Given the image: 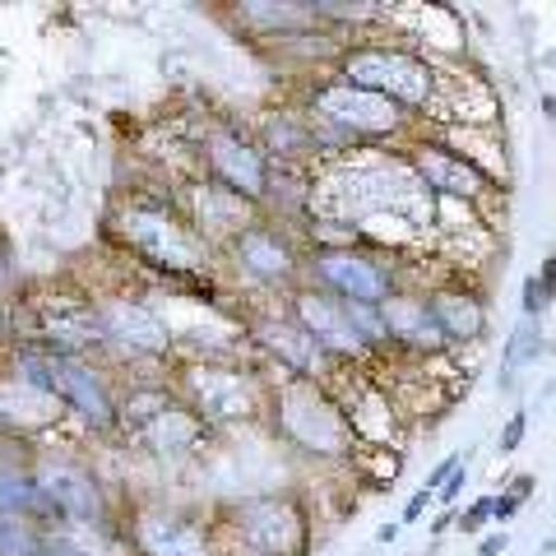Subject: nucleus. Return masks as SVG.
<instances>
[{
  "instance_id": "nucleus-1",
  "label": "nucleus",
  "mask_w": 556,
  "mask_h": 556,
  "mask_svg": "<svg viewBox=\"0 0 556 556\" xmlns=\"http://www.w3.org/2000/svg\"><path fill=\"white\" fill-rule=\"evenodd\" d=\"M265 417H269V431L278 441L316 464H353V455H357L353 422H348L339 394L320 386V380L278 371V380H269Z\"/></svg>"
},
{
  "instance_id": "nucleus-2",
  "label": "nucleus",
  "mask_w": 556,
  "mask_h": 556,
  "mask_svg": "<svg viewBox=\"0 0 556 556\" xmlns=\"http://www.w3.org/2000/svg\"><path fill=\"white\" fill-rule=\"evenodd\" d=\"M112 232L121 237V247H126L139 265L159 269L163 278H172V283H186V278L204 274L208 260H214V247L190 228L181 204L159 200V195L153 200L130 195L112 214Z\"/></svg>"
},
{
  "instance_id": "nucleus-3",
  "label": "nucleus",
  "mask_w": 556,
  "mask_h": 556,
  "mask_svg": "<svg viewBox=\"0 0 556 556\" xmlns=\"http://www.w3.org/2000/svg\"><path fill=\"white\" fill-rule=\"evenodd\" d=\"M302 112L311 121H320L325 130H334L353 153H362V149H404L408 139L422 135V126H417L404 108H394L390 98H380L371 89H357V84L339 79L334 70L306 84Z\"/></svg>"
},
{
  "instance_id": "nucleus-4",
  "label": "nucleus",
  "mask_w": 556,
  "mask_h": 556,
  "mask_svg": "<svg viewBox=\"0 0 556 556\" xmlns=\"http://www.w3.org/2000/svg\"><path fill=\"white\" fill-rule=\"evenodd\" d=\"M306 283L357 306H386L404 288H417L404 255L367 247V241H339V247L316 241V247H306Z\"/></svg>"
},
{
  "instance_id": "nucleus-5",
  "label": "nucleus",
  "mask_w": 556,
  "mask_h": 556,
  "mask_svg": "<svg viewBox=\"0 0 556 556\" xmlns=\"http://www.w3.org/2000/svg\"><path fill=\"white\" fill-rule=\"evenodd\" d=\"M172 390H177L181 404L190 413H200L208 427L214 422H255V417H265V408H269V380L251 367L223 362V357H204V362L177 367Z\"/></svg>"
},
{
  "instance_id": "nucleus-6",
  "label": "nucleus",
  "mask_w": 556,
  "mask_h": 556,
  "mask_svg": "<svg viewBox=\"0 0 556 556\" xmlns=\"http://www.w3.org/2000/svg\"><path fill=\"white\" fill-rule=\"evenodd\" d=\"M232 543L247 556H306L311 552V515L292 492H260L228 506L218 519Z\"/></svg>"
},
{
  "instance_id": "nucleus-7",
  "label": "nucleus",
  "mask_w": 556,
  "mask_h": 556,
  "mask_svg": "<svg viewBox=\"0 0 556 556\" xmlns=\"http://www.w3.org/2000/svg\"><path fill=\"white\" fill-rule=\"evenodd\" d=\"M232 269L247 278L255 288H278V292H292L306 283V247L292 237L288 223H278L269 214H260L255 223H247L228 247Z\"/></svg>"
},
{
  "instance_id": "nucleus-8",
  "label": "nucleus",
  "mask_w": 556,
  "mask_h": 556,
  "mask_svg": "<svg viewBox=\"0 0 556 556\" xmlns=\"http://www.w3.org/2000/svg\"><path fill=\"white\" fill-rule=\"evenodd\" d=\"M200 163H204V181L232 190V195L251 200V204H265L274 163H269V153L260 149L255 135L214 121V126L204 130V139H200Z\"/></svg>"
},
{
  "instance_id": "nucleus-9",
  "label": "nucleus",
  "mask_w": 556,
  "mask_h": 556,
  "mask_svg": "<svg viewBox=\"0 0 556 556\" xmlns=\"http://www.w3.org/2000/svg\"><path fill=\"white\" fill-rule=\"evenodd\" d=\"M283 306H288V316L298 320L306 334L325 348L329 362H339L343 371H348V367L371 371L376 362H380L376 348L353 329V320H348V306H343L339 298H329V292L302 283V288H292V292H288V302H283Z\"/></svg>"
},
{
  "instance_id": "nucleus-10",
  "label": "nucleus",
  "mask_w": 556,
  "mask_h": 556,
  "mask_svg": "<svg viewBox=\"0 0 556 556\" xmlns=\"http://www.w3.org/2000/svg\"><path fill=\"white\" fill-rule=\"evenodd\" d=\"M399 153H404V163L413 167V177L427 186L431 200H455V204L486 208V204L501 195L496 181H486L473 163L459 159L455 149H445L431 130H422L417 139H408V144L399 149Z\"/></svg>"
},
{
  "instance_id": "nucleus-11",
  "label": "nucleus",
  "mask_w": 556,
  "mask_h": 556,
  "mask_svg": "<svg viewBox=\"0 0 556 556\" xmlns=\"http://www.w3.org/2000/svg\"><path fill=\"white\" fill-rule=\"evenodd\" d=\"M126 547L135 556H218L204 519L181 506H167V501H149V506L130 510Z\"/></svg>"
},
{
  "instance_id": "nucleus-12",
  "label": "nucleus",
  "mask_w": 556,
  "mask_h": 556,
  "mask_svg": "<svg viewBox=\"0 0 556 556\" xmlns=\"http://www.w3.org/2000/svg\"><path fill=\"white\" fill-rule=\"evenodd\" d=\"M247 334L251 343L274 362V371H288V376H306V380H320V386H334L339 380V362H329V353L306 334V329L283 311H265V316H251L247 320Z\"/></svg>"
},
{
  "instance_id": "nucleus-13",
  "label": "nucleus",
  "mask_w": 556,
  "mask_h": 556,
  "mask_svg": "<svg viewBox=\"0 0 556 556\" xmlns=\"http://www.w3.org/2000/svg\"><path fill=\"white\" fill-rule=\"evenodd\" d=\"M33 478L42 482L47 501L61 510L65 525H93V529H112V506L108 492L89 464L65 459V455H42L33 464Z\"/></svg>"
},
{
  "instance_id": "nucleus-14",
  "label": "nucleus",
  "mask_w": 556,
  "mask_h": 556,
  "mask_svg": "<svg viewBox=\"0 0 556 556\" xmlns=\"http://www.w3.org/2000/svg\"><path fill=\"white\" fill-rule=\"evenodd\" d=\"M427 306H431V320L441 325L445 343L455 348H473L486 339V329H492V302H486V288L473 283L468 274H441L437 283H427Z\"/></svg>"
},
{
  "instance_id": "nucleus-15",
  "label": "nucleus",
  "mask_w": 556,
  "mask_h": 556,
  "mask_svg": "<svg viewBox=\"0 0 556 556\" xmlns=\"http://www.w3.org/2000/svg\"><path fill=\"white\" fill-rule=\"evenodd\" d=\"M98 325L108 348H116L121 357H167L172 353V325L153 311L149 302L130 298V292H112V298H98Z\"/></svg>"
},
{
  "instance_id": "nucleus-16",
  "label": "nucleus",
  "mask_w": 556,
  "mask_h": 556,
  "mask_svg": "<svg viewBox=\"0 0 556 556\" xmlns=\"http://www.w3.org/2000/svg\"><path fill=\"white\" fill-rule=\"evenodd\" d=\"M380 311H386V329H390V353L413 357V362H437L445 353H455V348L445 343L441 325L431 320V306H427L422 288H404Z\"/></svg>"
},
{
  "instance_id": "nucleus-17",
  "label": "nucleus",
  "mask_w": 556,
  "mask_h": 556,
  "mask_svg": "<svg viewBox=\"0 0 556 556\" xmlns=\"http://www.w3.org/2000/svg\"><path fill=\"white\" fill-rule=\"evenodd\" d=\"M181 214L190 218V228H195L208 247H228V241L247 228V223L260 218V204L232 195V190H223L214 181H195V186H181Z\"/></svg>"
},
{
  "instance_id": "nucleus-18",
  "label": "nucleus",
  "mask_w": 556,
  "mask_h": 556,
  "mask_svg": "<svg viewBox=\"0 0 556 556\" xmlns=\"http://www.w3.org/2000/svg\"><path fill=\"white\" fill-rule=\"evenodd\" d=\"M56 376H61V404L75 408L93 431L121 427V399L108 386V371H102L98 362H89V357H56Z\"/></svg>"
},
{
  "instance_id": "nucleus-19",
  "label": "nucleus",
  "mask_w": 556,
  "mask_h": 556,
  "mask_svg": "<svg viewBox=\"0 0 556 556\" xmlns=\"http://www.w3.org/2000/svg\"><path fill=\"white\" fill-rule=\"evenodd\" d=\"M130 437L149 450V455H159L167 464H177V459H190V455H200L204 441H208V422L200 413H190L177 394L167 399V408L163 413H153L144 427L130 431Z\"/></svg>"
},
{
  "instance_id": "nucleus-20",
  "label": "nucleus",
  "mask_w": 556,
  "mask_h": 556,
  "mask_svg": "<svg viewBox=\"0 0 556 556\" xmlns=\"http://www.w3.org/2000/svg\"><path fill=\"white\" fill-rule=\"evenodd\" d=\"M237 24L251 28L255 38H302V33H316V10L311 5H288V0H278V5H237Z\"/></svg>"
},
{
  "instance_id": "nucleus-21",
  "label": "nucleus",
  "mask_w": 556,
  "mask_h": 556,
  "mask_svg": "<svg viewBox=\"0 0 556 556\" xmlns=\"http://www.w3.org/2000/svg\"><path fill=\"white\" fill-rule=\"evenodd\" d=\"M42 538H47V556H130L126 538L93 525H56Z\"/></svg>"
},
{
  "instance_id": "nucleus-22",
  "label": "nucleus",
  "mask_w": 556,
  "mask_h": 556,
  "mask_svg": "<svg viewBox=\"0 0 556 556\" xmlns=\"http://www.w3.org/2000/svg\"><path fill=\"white\" fill-rule=\"evenodd\" d=\"M547 353V339H543V325L538 320H519L515 334L506 339V376H515L519 367H529Z\"/></svg>"
},
{
  "instance_id": "nucleus-23",
  "label": "nucleus",
  "mask_w": 556,
  "mask_h": 556,
  "mask_svg": "<svg viewBox=\"0 0 556 556\" xmlns=\"http://www.w3.org/2000/svg\"><path fill=\"white\" fill-rule=\"evenodd\" d=\"M0 556H47V538L33 525H0Z\"/></svg>"
},
{
  "instance_id": "nucleus-24",
  "label": "nucleus",
  "mask_w": 556,
  "mask_h": 556,
  "mask_svg": "<svg viewBox=\"0 0 556 556\" xmlns=\"http://www.w3.org/2000/svg\"><path fill=\"white\" fill-rule=\"evenodd\" d=\"M525 437H529V408H515V413L506 417V427H501L496 450H501V455H515V450L525 445Z\"/></svg>"
},
{
  "instance_id": "nucleus-25",
  "label": "nucleus",
  "mask_w": 556,
  "mask_h": 556,
  "mask_svg": "<svg viewBox=\"0 0 556 556\" xmlns=\"http://www.w3.org/2000/svg\"><path fill=\"white\" fill-rule=\"evenodd\" d=\"M492 510H496V496H478L468 510H459V533H478L482 525H492Z\"/></svg>"
},
{
  "instance_id": "nucleus-26",
  "label": "nucleus",
  "mask_w": 556,
  "mask_h": 556,
  "mask_svg": "<svg viewBox=\"0 0 556 556\" xmlns=\"http://www.w3.org/2000/svg\"><path fill=\"white\" fill-rule=\"evenodd\" d=\"M547 306H552V298L543 292V283H538V274H529V278H525V302H519L525 320H543V316H547Z\"/></svg>"
},
{
  "instance_id": "nucleus-27",
  "label": "nucleus",
  "mask_w": 556,
  "mask_h": 556,
  "mask_svg": "<svg viewBox=\"0 0 556 556\" xmlns=\"http://www.w3.org/2000/svg\"><path fill=\"white\" fill-rule=\"evenodd\" d=\"M431 501H437V492H427V486H417V492L408 496V506H404V515H399V525H417L427 510H431Z\"/></svg>"
},
{
  "instance_id": "nucleus-28",
  "label": "nucleus",
  "mask_w": 556,
  "mask_h": 556,
  "mask_svg": "<svg viewBox=\"0 0 556 556\" xmlns=\"http://www.w3.org/2000/svg\"><path fill=\"white\" fill-rule=\"evenodd\" d=\"M464 482H468V464H459L455 473H450V482H445L441 492H437V501H441L445 510H455V501H459V492H464Z\"/></svg>"
},
{
  "instance_id": "nucleus-29",
  "label": "nucleus",
  "mask_w": 556,
  "mask_h": 556,
  "mask_svg": "<svg viewBox=\"0 0 556 556\" xmlns=\"http://www.w3.org/2000/svg\"><path fill=\"white\" fill-rule=\"evenodd\" d=\"M506 547H510V533H506V529H496V533H486L482 543H478V556H501Z\"/></svg>"
},
{
  "instance_id": "nucleus-30",
  "label": "nucleus",
  "mask_w": 556,
  "mask_h": 556,
  "mask_svg": "<svg viewBox=\"0 0 556 556\" xmlns=\"http://www.w3.org/2000/svg\"><path fill=\"white\" fill-rule=\"evenodd\" d=\"M538 108H543V121L556 130V93H543V98H538Z\"/></svg>"
},
{
  "instance_id": "nucleus-31",
  "label": "nucleus",
  "mask_w": 556,
  "mask_h": 556,
  "mask_svg": "<svg viewBox=\"0 0 556 556\" xmlns=\"http://www.w3.org/2000/svg\"><path fill=\"white\" fill-rule=\"evenodd\" d=\"M399 529H404V525H380V529H376V543H394Z\"/></svg>"
},
{
  "instance_id": "nucleus-32",
  "label": "nucleus",
  "mask_w": 556,
  "mask_h": 556,
  "mask_svg": "<svg viewBox=\"0 0 556 556\" xmlns=\"http://www.w3.org/2000/svg\"><path fill=\"white\" fill-rule=\"evenodd\" d=\"M538 70H552V75H556V47H547V51H538Z\"/></svg>"
}]
</instances>
